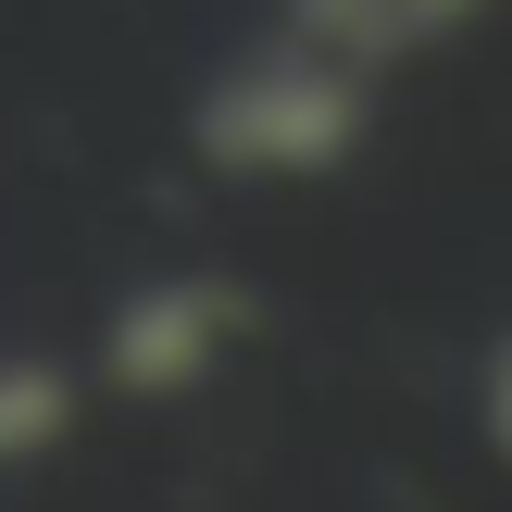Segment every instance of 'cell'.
<instances>
[{
  "instance_id": "6da1fadb",
  "label": "cell",
  "mask_w": 512,
  "mask_h": 512,
  "mask_svg": "<svg viewBox=\"0 0 512 512\" xmlns=\"http://www.w3.org/2000/svg\"><path fill=\"white\" fill-rule=\"evenodd\" d=\"M363 113H375L363 63H338V50H313L288 25V38L250 50L238 75H213V100L188 113V138H200V163H225V175H325V163L363 150Z\"/></svg>"
},
{
  "instance_id": "7a4b0ae2",
  "label": "cell",
  "mask_w": 512,
  "mask_h": 512,
  "mask_svg": "<svg viewBox=\"0 0 512 512\" xmlns=\"http://www.w3.org/2000/svg\"><path fill=\"white\" fill-rule=\"evenodd\" d=\"M225 350H238V288H225V275H163V288H138L113 313L100 375H113L125 400H188Z\"/></svg>"
},
{
  "instance_id": "3957f363",
  "label": "cell",
  "mask_w": 512,
  "mask_h": 512,
  "mask_svg": "<svg viewBox=\"0 0 512 512\" xmlns=\"http://www.w3.org/2000/svg\"><path fill=\"white\" fill-rule=\"evenodd\" d=\"M475 13V0H300V38H313V50H338V63H388V50H413V38H450V25H463Z\"/></svg>"
},
{
  "instance_id": "277c9868",
  "label": "cell",
  "mask_w": 512,
  "mask_h": 512,
  "mask_svg": "<svg viewBox=\"0 0 512 512\" xmlns=\"http://www.w3.org/2000/svg\"><path fill=\"white\" fill-rule=\"evenodd\" d=\"M75 425V375L63 363H0V463H38Z\"/></svg>"
},
{
  "instance_id": "5b68a950",
  "label": "cell",
  "mask_w": 512,
  "mask_h": 512,
  "mask_svg": "<svg viewBox=\"0 0 512 512\" xmlns=\"http://www.w3.org/2000/svg\"><path fill=\"white\" fill-rule=\"evenodd\" d=\"M475 438H488V463L512 475V338L488 350V375H475Z\"/></svg>"
}]
</instances>
